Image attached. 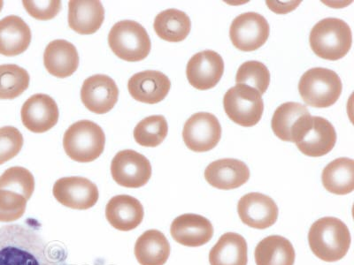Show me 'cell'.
I'll return each mask as SVG.
<instances>
[{
  "mask_svg": "<svg viewBox=\"0 0 354 265\" xmlns=\"http://www.w3.org/2000/svg\"><path fill=\"white\" fill-rule=\"evenodd\" d=\"M34 220L25 225L0 228V265H66L35 229Z\"/></svg>",
  "mask_w": 354,
  "mask_h": 265,
  "instance_id": "6da1fadb",
  "label": "cell"
},
{
  "mask_svg": "<svg viewBox=\"0 0 354 265\" xmlns=\"http://www.w3.org/2000/svg\"><path fill=\"white\" fill-rule=\"evenodd\" d=\"M351 233L342 220L325 217L313 224L308 233L310 248L321 260L333 263L342 259L348 252Z\"/></svg>",
  "mask_w": 354,
  "mask_h": 265,
  "instance_id": "7a4b0ae2",
  "label": "cell"
},
{
  "mask_svg": "<svg viewBox=\"0 0 354 265\" xmlns=\"http://www.w3.org/2000/svg\"><path fill=\"white\" fill-rule=\"evenodd\" d=\"M309 41L316 56L326 61H338L350 52L353 43L352 30L340 19H324L312 28Z\"/></svg>",
  "mask_w": 354,
  "mask_h": 265,
  "instance_id": "3957f363",
  "label": "cell"
},
{
  "mask_svg": "<svg viewBox=\"0 0 354 265\" xmlns=\"http://www.w3.org/2000/svg\"><path fill=\"white\" fill-rule=\"evenodd\" d=\"M106 135L96 123L87 119L71 125L63 137V148L72 160L90 163L99 159L105 150Z\"/></svg>",
  "mask_w": 354,
  "mask_h": 265,
  "instance_id": "277c9868",
  "label": "cell"
},
{
  "mask_svg": "<svg viewBox=\"0 0 354 265\" xmlns=\"http://www.w3.org/2000/svg\"><path fill=\"white\" fill-rule=\"evenodd\" d=\"M342 90V81L337 72L324 68L309 69L299 84L302 99L306 105L315 108H328L335 105Z\"/></svg>",
  "mask_w": 354,
  "mask_h": 265,
  "instance_id": "5b68a950",
  "label": "cell"
},
{
  "mask_svg": "<svg viewBox=\"0 0 354 265\" xmlns=\"http://www.w3.org/2000/svg\"><path fill=\"white\" fill-rule=\"evenodd\" d=\"M109 43L118 58L129 62L144 61L151 49L147 30L138 22L131 20L113 25L109 35Z\"/></svg>",
  "mask_w": 354,
  "mask_h": 265,
  "instance_id": "8992f818",
  "label": "cell"
},
{
  "mask_svg": "<svg viewBox=\"0 0 354 265\" xmlns=\"http://www.w3.org/2000/svg\"><path fill=\"white\" fill-rule=\"evenodd\" d=\"M223 107L233 122L245 128L257 125L264 112L260 92L245 84H236L227 91L223 97Z\"/></svg>",
  "mask_w": 354,
  "mask_h": 265,
  "instance_id": "52a82bcc",
  "label": "cell"
},
{
  "mask_svg": "<svg viewBox=\"0 0 354 265\" xmlns=\"http://www.w3.org/2000/svg\"><path fill=\"white\" fill-rule=\"evenodd\" d=\"M313 116L301 104L287 102L281 105L272 118L274 135L284 141L299 143L312 127Z\"/></svg>",
  "mask_w": 354,
  "mask_h": 265,
  "instance_id": "ba28073f",
  "label": "cell"
},
{
  "mask_svg": "<svg viewBox=\"0 0 354 265\" xmlns=\"http://www.w3.org/2000/svg\"><path fill=\"white\" fill-rule=\"evenodd\" d=\"M270 24L264 17L254 12H245L234 19L230 28L233 46L242 52L260 49L270 37Z\"/></svg>",
  "mask_w": 354,
  "mask_h": 265,
  "instance_id": "9c48e42d",
  "label": "cell"
},
{
  "mask_svg": "<svg viewBox=\"0 0 354 265\" xmlns=\"http://www.w3.org/2000/svg\"><path fill=\"white\" fill-rule=\"evenodd\" d=\"M111 173L113 181L122 187L139 188L150 181V161L140 153L125 150L117 153L111 163Z\"/></svg>",
  "mask_w": 354,
  "mask_h": 265,
  "instance_id": "30bf717a",
  "label": "cell"
},
{
  "mask_svg": "<svg viewBox=\"0 0 354 265\" xmlns=\"http://www.w3.org/2000/svg\"><path fill=\"white\" fill-rule=\"evenodd\" d=\"M221 126L216 116L209 112H198L185 122L183 141L194 153H207L219 144Z\"/></svg>",
  "mask_w": 354,
  "mask_h": 265,
  "instance_id": "8fae6325",
  "label": "cell"
},
{
  "mask_svg": "<svg viewBox=\"0 0 354 265\" xmlns=\"http://www.w3.org/2000/svg\"><path fill=\"white\" fill-rule=\"evenodd\" d=\"M53 193L59 204L74 210H88L99 201V189L84 177H64L53 186Z\"/></svg>",
  "mask_w": 354,
  "mask_h": 265,
  "instance_id": "7c38bea8",
  "label": "cell"
},
{
  "mask_svg": "<svg viewBox=\"0 0 354 265\" xmlns=\"http://www.w3.org/2000/svg\"><path fill=\"white\" fill-rule=\"evenodd\" d=\"M224 72L223 57L214 50H207L196 53L186 68V77L189 84L199 90L216 87Z\"/></svg>",
  "mask_w": 354,
  "mask_h": 265,
  "instance_id": "4fadbf2b",
  "label": "cell"
},
{
  "mask_svg": "<svg viewBox=\"0 0 354 265\" xmlns=\"http://www.w3.org/2000/svg\"><path fill=\"white\" fill-rule=\"evenodd\" d=\"M118 86L106 75H95L87 78L81 88L82 102L96 115L109 112L118 102Z\"/></svg>",
  "mask_w": 354,
  "mask_h": 265,
  "instance_id": "5bb4252c",
  "label": "cell"
},
{
  "mask_svg": "<svg viewBox=\"0 0 354 265\" xmlns=\"http://www.w3.org/2000/svg\"><path fill=\"white\" fill-rule=\"evenodd\" d=\"M21 121L28 130L42 134L50 130L58 123V106L46 94H36L24 104L21 110Z\"/></svg>",
  "mask_w": 354,
  "mask_h": 265,
  "instance_id": "9a60e30c",
  "label": "cell"
},
{
  "mask_svg": "<svg viewBox=\"0 0 354 265\" xmlns=\"http://www.w3.org/2000/svg\"><path fill=\"white\" fill-rule=\"evenodd\" d=\"M240 219L252 228L263 230L274 225L278 219V207L268 195L249 193L243 195L238 204Z\"/></svg>",
  "mask_w": 354,
  "mask_h": 265,
  "instance_id": "2e32d148",
  "label": "cell"
},
{
  "mask_svg": "<svg viewBox=\"0 0 354 265\" xmlns=\"http://www.w3.org/2000/svg\"><path fill=\"white\" fill-rule=\"evenodd\" d=\"M174 239L186 247L207 244L214 235V227L207 217L198 214H183L174 219L170 228Z\"/></svg>",
  "mask_w": 354,
  "mask_h": 265,
  "instance_id": "e0dca14e",
  "label": "cell"
},
{
  "mask_svg": "<svg viewBox=\"0 0 354 265\" xmlns=\"http://www.w3.org/2000/svg\"><path fill=\"white\" fill-rule=\"evenodd\" d=\"M128 88L135 100L154 105L166 99L171 81L163 72L147 70L133 75L129 80Z\"/></svg>",
  "mask_w": 354,
  "mask_h": 265,
  "instance_id": "ac0fdd59",
  "label": "cell"
},
{
  "mask_svg": "<svg viewBox=\"0 0 354 265\" xmlns=\"http://www.w3.org/2000/svg\"><path fill=\"white\" fill-rule=\"evenodd\" d=\"M205 179L212 187L230 190L241 187L249 181L250 170L241 160L223 159L208 165Z\"/></svg>",
  "mask_w": 354,
  "mask_h": 265,
  "instance_id": "d6986e66",
  "label": "cell"
},
{
  "mask_svg": "<svg viewBox=\"0 0 354 265\" xmlns=\"http://www.w3.org/2000/svg\"><path fill=\"white\" fill-rule=\"evenodd\" d=\"M144 215L143 205L131 195H116L106 204V219L119 231L129 232L137 228L143 221Z\"/></svg>",
  "mask_w": 354,
  "mask_h": 265,
  "instance_id": "ffe728a7",
  "label": "cell"
},
{
  "mask_svg": "<svg viewBox=\"0 0 354 265\" xmlns=\"http://www.w3.org/2000/svg\"><path fill=\"white\" fill-rule=\"evenodd\" d=\"M337 143V132L328 119L313 116L312 127L297 143L300 153L308 157H319L330 153Z\"/></svg>",
  "mask_w": 354,
  "mask_h": 265,
  "instance_id": "44dd1931",
  "label": "cell"
},
{
  "mask_svg": "<svg viewBox=\"0 0 354 265\" xmlns=\"http://www.w3.org/2000/svg\"><path fill=\"white\" fill-rule=\"evenodd\" d=\"M105 20V9L97 0H71L68 3V25L81 35L96 33Z\"/></svg>",
  "mask_w": 354,
  "mask_h": 265,
  "instance_id": "7402d4cb",
  "label": "cell"
},
{
  "mask_svg": "<svg viewBox=\"0 0 354 265\" xmlns=\"http://www.w3.org/2000/svg\"><path fill=\"white\" fill-rule=\"evenodd\" d=\"M44 64L50 75L58 78L71 77L79 66V55L74 44L57 39L46 46Z\"/></svg>",
  "mask_w": 354,
  "mask_h": 265,
  "instance_id": "603a6c76",
  "label": "cell"
},
{
  "mask_svg": "<svg viewBox=\"0 0 354 265\" xmlns=\"http://www.w3.org/2000/svg\"><path fill=\"white\" fill-rule=\"evenodd\" d=\"M31 39L30 28L21 17L9 15L0 20V55H21L30 46Z\"/></svg>",
  "mask_w": 354,
  "mask_h": 265,
  "instance_id": "cb8c5ba5",
  "label": "cell"
},
{
  "mask_svg": "<svg viewBox=\"0 0 354 265\" xmlns=\"http://www.w3.org/2000/svg\"><path fill=\"white\" fill-rule=\"evenodd\" d=\"M170 244L158 230H148L137 239L135 255L141 265H164L170 255Z\"/></svg>",
  "mask_w": 354,
  "mask_h": 265,
  "instance_id": "d4e9b609",
  "label": "cell"
},
{
  "mask_svg": "<svg viewBox=\"0 0 354 265\" xmlns=\"http://www.w3.org/2000/svg\"><path fill=\"white\" fill-rule=\"evenodd\" d=\"M248 248L245 239L236 233H226L211 249V265H248Z\"/></svg>",
  "mask_w": 354,
  "mask_h": 265,
  "instance_id": "484cf974",
  "label": "cell"
},
{
  "mask_svg": "<svg viewBox=\"0 0 354 265\" xmlns=\"http://www.w3.org/2000/svg\"><path fill=\"white\" fill-rule=\"evenodd\" d=\"M257 265H294L295 249L292 243L280 235H271L259 242L255 248Z\"/></svg>",
  "mask_w": 354,
  "mask_h": 265,
  "instance_id": "4316f807",
  "label": "cell"
},
{
  "mask_svg": "<svg viewBox=\"0 0 354 265\" xmlns=\"http://www.w3.org/2000/svg\"><path fill=\"white\" fill-rule=\"evenodd\" d=\"M324 188L330 193L344 195L354 189V162L347 157L337 159L325 167L322 175Z\"/></svg>",
  "mask_w": 354,
  "mask_h": 265,
  "instance_id": "83f0119b",
  "label": "cell"
},
{
  "mask_svg": "<svg viewBox=\"0 0 354 265\" xmlns=\"http://www.w3.org/2000/svg\"><path fill=\"white\" fill-rule=\"evenodd\" d=\"M153 28L161 39L178 43L187 39L192 30V21L185 12L167 9L155 18Z\"/></svg>",
  "mask_w": 354,
  "mask_h": 265,
  "instance_id": "f1b7e54d",
  "label": "cell"
},
{
  "mask_svg": "<svg viewBox=\"0 0 354 265\" xmlns=\"http://www.w3.org/2000/svg\"><path fill=\"white\" fill-rule=\"evenodd\" d=\"M30 77L24 68L15 64L0 65V99L20 97L30 86Z\"/></svg>",
  "mask_w": 354,
  "mask_h": 265,
  "instance_id": "f546056e",
  "label": "cell"
},
{
  "mask_svg": "<svg viewBox=\"0 0 354 265\" xmlns=\"http://www.w3.org/2000/svg\"><path fill=\"white\" fill-rule=\"evenodd\" d=\"M167 132L169 125L165 117L153 115L142 119L136 126L134 138L141 146L153 148L163 143Z\"/></svg>",
  "mask_w": 354,
  "mask_h": 265,
  "instance_id": "4dcf8cb0",
  "label": "cell"
},
{
  "mask_svg": "<svg viewBox=\"0 0 354 265\" xmlns=\"http://www.w3.org/2000/svg\"><path fill=\"white\" fill-rule=\"evenodd\" d=\"M0 189L15 192L28 201L35 190L34 176L24 167H11L0 176Z\"/></svg>",
  "mask_w": 354,
  "mask_h": 265,
  "instance_id": "1f68e13d",
  "label": "cell"
},
{
  "mask_svg": "<svg viewBox=\"0 0 354 265\" xmlns=\"http://www.w3.org/2000/svg\"><path fill=\"white\" fill-rule=\"evenodd\" d=\"M236 84H245L254 88L262 96L270 86V70L263 63L260 61H246L240 66L236 72Z\"/></svg>",
  "mask_w": 354,
  "mask_h": 265,
  "instance_id": "d6a6232c",
  "label": "cell"
},
{
  "mask_svg": "<svg viewBox=\"0 0 354 265\" xmlns=\"http://www.w3.org/2000/svg\"><path fill=\"white\" fill-rule=\"evenodd\" d=\"M26 198L6 189H0V222H14L24 215Z\"/></svg>",
  "mask_w": 354,
  "mask_h": 265,
  "instance_id": "836d02e7",
  "label": "cell"
},
{
  "mask_svg": "<svg viewBox=\"0 0 354 265\" xmlns=\"http://www.w3.org/2000/svg\"><path fill=\"white\" fill-rule=\"evenodd\" d=\"M24 137L17 128H0V166L17 157L24 146Z\"/></svg>",
  "mask_w": 354,
  "mask_h": 265,
  "instance_id": "e575fe53",
  "label": "cell"
},
{
  "mask_svg": "<svg viewBox=\"0 0 354 265\" xmlns=\"http://www.w3.org/2000/svg\"><path fill=\"white\" fill-rule=\"evenodd\" d=\"M22 4L30 17L40 21L52 20L62 10V1L59 0H53V1L24 0Z\"/></svg>",
  "mask_w": 354,
  "mask_h": 265,
  "instance_id": "d590c367",
  "label": "cell"
},
{
  "mask_svg": "<svg viewBox=\"0 0 354 265\" xmlns=\"http://www.w3.org/2000/svg\"><path fill=\"white\" fill-rule=\"evenodd\" d=\"M3 6H4V2L2 0H0V12H1Z\"/></svg>",
  "mask_w": 354,
  "mask_h": 265,
  "instance_id": "8d00e7d4",
  "label": "cell"
}]
</instances>
